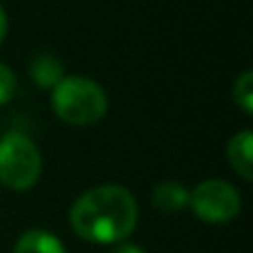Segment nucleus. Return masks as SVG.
I'll return each instance as SVG.
<instances>
[{
  "mask_svg": "<svg viewBox=\"0 0 253 253\" xmlns=\"http://www.w3.org/2000/svg\"><path fill=\"white\" fill-rule=\"evenodd\" d=\"M69 222L83 240L111 245L125 240L135 229L138 205L125 187L100 184L84 191L74 202Z\"/></svg>",
  "mask_w": 253,
  "mask_h": 253,
  "instance_id": "f257e3e1",
  "label": "nucleus"
},
{
  "mask_svg": "<svg viewBox=\"0 0 253 253\" xmlns=\"http://www.w3.org/2000/svg\"><path fill=\"white\" fill-rule=\"evenodd\" d=\"M107 93L98 83L83 76L65 78L53 87L51 109L62 123L87 126L96 125L107 114Z\"/></svg>",
  "mask_w": 253,
  "mask_h": 253,
  "instance_id": "f03ea898",
  "label": "nucleus"
},
{
  "mask_svg": "<svg viewBox=\"0 0 253 253\" xmlns=\"http://www.w3.org/2000/svg\"><path fill=\"white\" fill-rule=\"evenodd\" d=\"M42 158L25 133L7 131L0 138V182L13 191H27L40 178Z\"/></svg>",
  "mask_w": 253,
  "mask_h": 253,
  "instance_id": "7ed1b4c3",
  "label": "nucleus"
},
{
  "mask_svg": "<svg viewBox=\"0 0 253 253\" xmlns=\"http://www.w3.org/2000/svg\"><path fill=\"white\" fill-rule=\"evenodd\" d=\"M189 205L202 222L222 224L240 213V193L224 180H205L189 193Z\"/></svg>",
  "mask_w": 253,
  "mask_h": 253,
  "instance_id": "20e7f679",
  "label": "nucleus"
},
{
  "mask_svg": "<svg viewBox=\"0 0 253 253\" xmlns=\"http://www.w3.org/2000/svg\"><path fill=\"white\" fill-rule=\"evenodd\" d=\"M229 162L245 180L253 178V133L249 129L233 135L229 142Z\"/></svg>",
  "mask_w": 253,
  "mask_h": 253,
  "instance_id": "39448f33",
  "label": "nucleus"
},
{
  "mask_svg": "<svg viewBox=\"0 0 253 253\" xmlns=\"http://www.w3.org/2000/svg\"><path fill=\"white\" fill-rule=\"evenodd\" d=\"M151 202L156 209L165 211V213H175L189 205V191L180 182L167 180V182L156 184V189L151 191Z\"/></svg>",
  "mask_w": 253,
  "mask_h": 253,
  "instance_id": "423d86ee",
  "label": "nucleus"
},
{
  "mask_svg": "<svg viewBox=\"0 0 253 253\" xmlns=\"http://www.w3.org/2000/svg\"><path fill=\"white\" fill-rule=\"evenodd\" d=\"M13 253H67V251L56 236L34 229V231L22 233L20 240L16 242Z\"/></svg>",
  "mask_w": 253,
  "mask_h": 253,
  "instance_id": "0eeeda50",
  "label": "nucleus"
},
{
  "mask_svg": "<svg viewBox=\"0 0 253 253\" xmlns=\"http://www.w3.org/2000/svg\"><path fill=\"white\" fill-rule=\"evenodd\" d=\"M29 71L40 87H56L60 83L62 65L53 56H36Z\"/></svg>",
  "mask_w": 253,
  "mask_h": 253,
  "instance_id": "6e6552de",
  "label": "nucleus"
},
{
  "mask_svg": "<svg viewBox=\"0 0 253 253\" xmlns=\"http://www.w3.org/2000/svg\"><path fill=\"white\" fill-rule=\"evenodd\" d=\"M233 98H236L238 107L247 116L253 114V74L251 71H242L236 78V83H233Z\"/></svg>",
  "mask_w": 253,
  "mask_h": 253,
  "instance_id": "1a4fd4ad",
  "label": "nucleus"
},
{
  "mask_svg": "<svg viewBox=\"0 0 253 253\" xmlns=\"http://www.w3.org/2000/svg\"><path fill=\"white\" fill-rule=\"evenodd\" d=\"M16 93V76L7 65L0 62V105H7Z\"/></svg>",
  "mask_w": 253,
  "mask_h": 253,
  "instance_id": "9d476101",
  "label": "nucleus"
},
{
  "mask_svg": "<svg viewBox=\"0 0 253 253\" xmlns=\"http://www.w3.org/2000/svg\"><path fill=\"white\" fill-rule=\"evenodd\" d=\"M7 27H9V22H7V11H4V7L0 4V44H2V40L7 38Z\"/></svg>",
  "mask_w": 253,
  "mask_h": 253,
  "instance_id": "9b49d317",
  "label": "nucleus"
},
{
  "mask_svg": "<svg viewBox=\"0 0 253 253\" xmlns=\"http://www.w3.org/2000/svg\"><path fill=\"white\" fill-rule=\"evenodd\" d=\"M114 253H144V251L140 249V247H135V245H120Z\"/></svg>",
  "mask_w": 253,
  "mask_h": 253,
  "instance_id": "f8f14e48",
  "label": "nucleus"
}]
</instances>
